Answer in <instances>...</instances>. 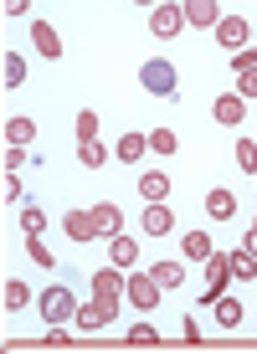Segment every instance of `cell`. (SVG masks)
Instances as JSON below:
<instances>
[{"label":"cell","instance_id":"7402d4cb","mask_svg":"<svg viewBox=\"0 0 257 354\" xmlns=\"http://www.w3.org/2000/svg\"><path fill=\"white\" fill-rule=\"evenodd\" d=\"M227 267H231V277H242V283L257 277V257H252L247 247H242V252H227Z\"/></svg>","mask_w":257,"mask_h":354},{"label":"cell","instance_id":"d6986e66","mask_svg":"<svg viewBox=\"0 0 257 354\" xmlns=\"http://www.w3.org/2000/svg\"><path fill=\"white\" fill-rule=\"evenodd\" d=\"M124 277H118V267H98L93 272V292H108V298H124Z\"/></svg>","mask_w":257,"mask_h":354},{"label":"cell","instance_id":"e575fe53","mask_svg":"<svg viewBox=\"0 0 257 354\" xmlns=\"http://www.w3.org/2000/svg\"><path fill=\"white\" fill-rule=\"evenodd\" d=\"M21 165H26V149H6V175H16Z\"/></svg>","mask_w":257,"mask_h":354},{"label":"cell","instance_id":"7a4b0ae2","mask_svg":"<svg viewBox=\"0 0 257 354\" xmlns=\"http://www.w3.org/2000/svg\"><path fill=\"white\" fill-rule=\"evenodd\" d=\"M139 88L150 93V97H175L180 93V72L170 57H144L139 62Z\"/></svg>","mask_w":257,"mask_h":354},{"label":"cell","instance_id":"f546056e","mask_svg":"<svg viewBox=\"0 0 257 354\" xmlns=\"http://www.w3.org/2000/svg\"><path fill=\"white\" fill-rule=\"evenodd\" d=\"M237 165L247 169V175H257V144L252 139H237Z\"/></svg>","mask_w":257,"mask_h":354},{"label":"cell","instance_id":"7c38bea8","mask_svg":"<svg viewBox=\"0 0 257 354\" xmlns=\"http://www.w3.org/2000/svg\"><path fill=\"white\" fill-rule=\"evenodd\" d=\"M206 216H211V221H231V216H237V195L231 190H206Z\"/></svg>","mask_w":257,"mask_h":354},{"label":"cell","instance_id":"4dcf8cb0","mask_svg":"<svg viewBox=\"0 0 257 354\" xmlns=\"http://www.w3.org/2000/svg\"><path fill=\"white\" fill-rule=\"evenodd\" d=\"M231 72H237V77L242 72H257V46H242V52L231 57Z\"/></svg>","mask_w":257,"mask_h":354},{"label":"cell","instance_id":"d590c367","mask_svg":"<svg viewBox=\"0 0 257 354\" xmlns=\"http://www.w3.org/2000/svg\"><path fill=\"white\" fill-rule=\"evenodd\" d=\"M10 201H21V180H16V175H6V205H10Z\"/></svg>","mask_w":257,"mask_h":354},{"label":"cell","instance_id":"cb8c5ba5","mask_svg":"<svg viewBox=\"0 0 257 354\" xmlns=\"http://www.w3.org/2000/svg\"><path fill=\"white\" fill-rule=\"evenodd\" d=\"M103 160H108V149H103V144H98V139H78V165H88V169H98Z\"/></svg>","mask_w":257,"mask_h":354},{"label":"cell","instance_id":"44dd1931","mask_svg":"<svg viewBox=\"0 0 257 354\" xmlns=\"http://www.w3.org/2000/svg\"><path fill=\"white\" fill-rule=\"evenodd\" d=\"M150 277H154L160 288H180V283H186V267H180V262H154Z\"/></svg>","mask_w":257,"mask_h":354},{"label":"cell","instance_id":"3957f363","mask_svg":"<svg viewBox=\"0 0 257 354\" xmlns=\"http://www.w3.org/2000/svg\"><path fill=\"white\" fill-rule=\"evenodd\" d=\"M118 313V298H108V292H93L88 303H78V328H88V334H98V328H108Z\"/></svg>","mask_w":257,"mask_h":354},{"label":"cell","instance_id":"603a6c76","mask_svg":"<svg viewBox=\"0 0 257 354\" xmlns=\"http://www.w3.org/2000/svg\"><path fill=\"white\" fill-rule=\"evenodd\" d=\"M211 313H216V324H222V328H237V324H242V303H237V298H216Z\"/></svg>","mask_w":257,"mask_h":354},{"label":"cell","instance_id":"ffe728a7","mask_svg":"<svg viewBox=\"0 0 257 354\" xmlns=\"http://www.w3.org/2000/svg\"><path fill=\"white\" fill-rule=\"evenodd\" d=\"M180 252H186L190 262H206L216 247H211V236H206V231H186V236H180Z\"/></svg>","mask_w":257,"mask_h":354},{"label":"cell","instance_id":"484cf974","mask_svg":"<svg viewBox=\"0 0 257 354\" xmlns=\"http://www.w3.org/2000/svg\"><path fill=\"white\" fill-rule=\"evenodd\" d=\"M26 303H31V288H26V283H21V277H10V283H6V313H16V308H26Z\"/></svg>","mask_w":257,"mask_h":354},{"label":"cell","instance_id":"2e32d148","mask_svg":"<svg viewBox=\"0 0 257 354\" xmlns=\"http://www.w3.org/2000/svg\"><path fill=\"white\" fill-rule=\"evenodd\" d=\"M6 139H10V149H26V144L36 139V118H26V113H16L6 124Z\"/></svg>","mask_w":257,"mask_h":354},{"label":"cell","instance_id":"ba28073f","mask_svg":"<svg viewBox=\"0 0 257 354\" xmlns=\"http://www.w3.org/2000/svg\"><path fill=\"white\" fill-rule=\"evenodd\" d=\"M139 226H144V236H170V231H175V216H170L165 201H154V205H144Z\"/></svg>","mask_w":257,"mask_h":354},{"label":"cell","instance_id":"8fae6325","mask_svg":"<svg viewBox=\"0 0 257 354\" xmlns=\"http://www.w3.org/2000/svg\"><path fill=\"white\" fill-rule=\"evenodd\" d=\"M31 41H36V52H42L46 62H57V57H62V36L46 26V21H31Z\"/></svg>","mask_w":257,"mask_h":354},{"label":"cell","instance_id":"277c9868","mask_svg":"<svg viewBox=\"0 0 257 354\" xmlns=\"http://www.w3.org/2000/svg\"><path fill=\"white\" fill-rule=\"evenodd\" d=\"M160 283H154V277L150 272H129V288H124V298L134 303V308H139V313H150V308H160Z\"/></svg>","mask_w":257,"mask_h":354},{"label":"cell","instance_id":"30bf717a","mask_svg":"<svg viewBox=\"0 0 257 354\" xmlns=\"http://www.w3.org/2000/svg\"><path fill=\"white\" fill-rule=\"evenodd\" d=\"M180 26H186V10H180V6H154L150 10V31L154 36H175Z\"/></svg>","mask_w":257,"mask_h":354},{"label":"cell","instance_id":"f1b7e54d","mask_svg":"<svg viewBox=\"0 0 257 354\" xmlns=\"http://www.w3.org/2000/svg\"><path fill=\"white\" fill-rule=\"evenodd\" d=\"M21 82H26V62L16 52H6V88H21Z\"/></svg>","mask_w":257,"mask_h":354},{"label":"cell","instance_id":"836d02e7","mask_svg":"<svg viewBox=\"0 0 257 354\" xmlns=\"http://www.w3.org/2000/svg\"><path fill=\"white\" fill-rule=\"evenodd\" d=\"M237 97H257V72H242L237 77Z\"/></svg>","mask_w":257,"mask_h":354},{"label":"cell","instance_id":"52a82bcc","mask_svg":"<svg viewBox=\"0 0 257 354\" xmlns=\"http://www.w3.org/2000/svg\"><path fill=\"white\" fill-rule=\"evenodd\" d=\"M211 118H216V124H222V129H237L242 118H247V97H237V93L216 97V103H211Z\"/></svg>","mask_w":257,"mask_h":354},{"label":"cell","instance_id":"5b68a950","mask_svg":"<svg viewBox=\"0 0 257 354\" xmlns=\"http://www.w3.org/2000/svg\"><path fill=\"white\" fill-rule=\"evenodd\" d=\"M231 283V267H227V252H211V257H206V308H211L216 298H222V288Z\"/></svg>","mask_w":257,"mask_h":354},{"label":"cell","instance_id":"4fadbf2b","mask_svg":"<svg viewBox=\"0 0 257 354\" xmlns=\"http://www.w3.org/2000/svg\"><path fill=\"white\" fill-rule=\"evenodd\" d=\"M186 26H222V10L211 6V0H186Z\"/></svg>","mask_w":257,"mask_h":354},{"label":"cell","instance_id":"6da1fadb","mask_svg":"<svg viewBox=\"0 0 257 354\" xmlns=\"http://www.w3.org/2000/svg\"><path fill=\"white\" fill-rule=\"evenodd\" d=\"M36 308H42V319H46V328L52 324H67V319H78V283L72 277H57L52 288L36 298Z\"/></svg>","mask_w":257,"mask_h":354},{"label":"cell","instance_id":"9c48e42d","mask_svg":"<svg viewBox=\"0 0 257 354\" xmlns=\"http://www.w3.org/2000/svg\"><path fill=\"white\" fill-rule=\"evenodd\" d=\"M62 231H67V241H98L93 211H67V216H62Z\"/></svg>","mask_w":257,"mask_h":354},{"label":"cell","instance_id":"4316f807","mask_svg":"<svg viewBox=\"0 0 257 354\" xmlns=\"http://www.w3.org/2000/svg\"><path fill=\"white\" fill-rule=\"evenodd\" d=\"M26 257H31L36 267H57V257H52V247H46L42 236H26Z\"/></svg>","mask_w":257,"mask_h":354},{"label":"cell","instance_id":"e0dca14e","mask_svg":"<svg viewBox=\"0 0 257 354\" xmlns=\"http://www.w3.org/2000/svg\"><path fill=\"white\" fill-rule=\"evenodd\" d=\"M139 195H144V201H165V195H170V175H165V169H150V175H139Z\"/></svg>","mask_w":257,"mask_h":354},{"label":"cell","instance_id":"5bb4252c","mask_svg":"<svg viewBox=\"0 0 257 354\" xmlns=\"http://www.w3.org/2000/svg\"><path fill=\"white\" fill-rule=\"evenodd\" d=\"M108 262H114V267H134V262H139L134 236H124V231H118V236H108Z\"/></svg>","mask_w":257,"mask_h":354},{"label":"cell","instance_id":"9a60e30c","mask_svg":"<svg viewBox=\"0 0 257 354\" xmlns=\"http://www.w3.org/2000/svg\"><path fill=\"white\" fill-rule=\"evenodd\" d=\"M144 149H150V133H124L118 139V149H114V160H124V165H134V160H144Z\"/></svg>","mask_w":257,"mask_h":354},{"label":"cell","instance_id":"8d00e7d4","mask_svg":"<svg viewBox=\"0 0 257 354\" xmlns=\"http://www.w3.org/2000/svg\"><path fill=\"white\" fill-rule=\"evenodd\" d=\"M242 247H247V252H252V257H257V226L247 231V241H242Z\"/></svg>","mask_w":257,"mask_h":354},{"label":"cell","instance_id":"83f0119b","mask_svg":"<svg viewBox=\"0 0 257 354\" xmlns=\"http://www.w3.org/2000/svg\"><path fill=\"white\" fill-rule=\"evenodd\" d=\"M150 149H154V154H175V149H180L175 129H154V133H150Z\"/></svg>","mask_w":257,"mask_h":354},{"label":"cell","instance_id":"1f68e13d","mask_svg":"<svg viewBox=\"0 0 257 354\" xmlns=\"http://www.w3.org/2000/svg\"><path fill=\"white\" fill-rule=\"evenodd\" d=\"M129 344H160V328H154V324H134L129 328Z\"/></svg>","mask_w":257,"mask_h":354},{"label":"cell","instance_id":"d6a6232c","mask_svg":"<svg viewBox=\"0 0 257 354\" xmlns=\"http://www.w3.org/2000/svg\"><path fill=\"white\" fill-rule=\"evenodd\" d=\"M78 139H98V113H93V108L78 113Z\"/></svg>","mask_w":257,"mask_h":354},{"label":"cell","instance_id":"d4e9b609","mask_svg":"<svg viewBox=\"0 0 257 354\" xmlns=\"http://www.w3.org/2000/svg\"><path fill=\"white\" fill-rule=\"evenodd\" d=\"M42 226H46L42 205H36V201H26V205H21V231H26V236H42Z\"/></svg>","mask_w":257,"mask_h":354},{"label":"cell","instance_id":"ac0fdd59","mask_svg":"<svg viewBox=\"0 0 257 354\" xmlns=\"http://www.w3.org/2000/svg\"><path fill=\"white\" fill-rule=\"evenodd\" d=\"M93 221H98V236H118L124 231V216H118V205H93Z\"/></svg>","mask_w":257,"mask_h":354},{"label":"cell","instance_id":"8992f818","mask_svg":"<svg viewBox=\"0 0 257 354\" xmlns=\"http://www.w3.org/2000/svg\"><path fill=\"white\" fill-rule=\"evenodd\" d=\"M247 36H252V21H247V16H222V26H216V41L231 46V52H242V46H247Z\"/></svg>","mask_w":257,"mask_h":354}]
</instances>
